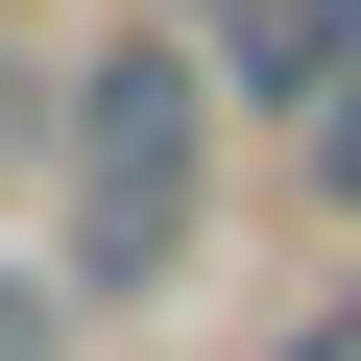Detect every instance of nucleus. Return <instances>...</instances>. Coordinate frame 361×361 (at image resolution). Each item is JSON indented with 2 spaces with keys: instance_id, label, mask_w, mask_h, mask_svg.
Masks as SVG:
<instances>
[{
  "instance_id": "4",
  "label": "nucleus",
  "mask_w": 361,
  "mask_h": 361,
  "mask_svg": "<svg viewBox=\"0 0 361 361\" xmlns=\"http://www.w3.org/2000/svg\"><path fill=\"white\" fill-rule=\"evenodd\" d=\"M0 361H49V289H25V265H0Z\"/></svg>"
},
{
  "instance_id": "5",
  "label": "nucleus",
  "mask_w": 361,
  "mask_h": 361,
  "mask_svg": "<svg viewBox=\"0 0 361 361\" xmlns=\"http://www.w3.org/2000/svg\"><path fill=\"white\" fill-rule=\"evenodd\" d=\"M193 25H241V0H193Z\"/></svg>"
},
{
  "instance_id": "3",
  "label": "nucleus",
  "mask_w": 361,
  "mask_h": 361,
  "mask_svg": "<svg viewBox=\"0 0 361 361\" xmlns=\"http://www.w3.org/2000/svg\"><path fill=\"white\" fill-rule=\"evenodd\" d=\"M313 193H337V217H361V73H337V97H313Z\"/></svg>"
},
{
  "instance_id": "1",
  "label": "nucleus",
  "mask_w": 361,
  "mask_h": 361,
  "mask_svg": "<svg viewBox=\"0 0 361 361\" xmlns=\"http://www.w3.org/2000/svg\"><path fill=\"white\" fill-rule=\"evenodd\" d=\"M73 241H97V289H145L193 241V49H97L73 73Z\"/></svg>"
},
{
  "instance_id": "2",
  "label": "nucleus",
  "mask_w": 361,
  "mask_h": 361,
  "mask_svg": "<svg viewBox=\"0 0 361 361\" xmlns=\"http://www.w3.org/2000/svg\"><path fill=\"white\" fill-rule=\"evenodd\" d=\"M217 73H241V97H337V73H361V0H241Z\"/></svg>"
}]
</instances>
